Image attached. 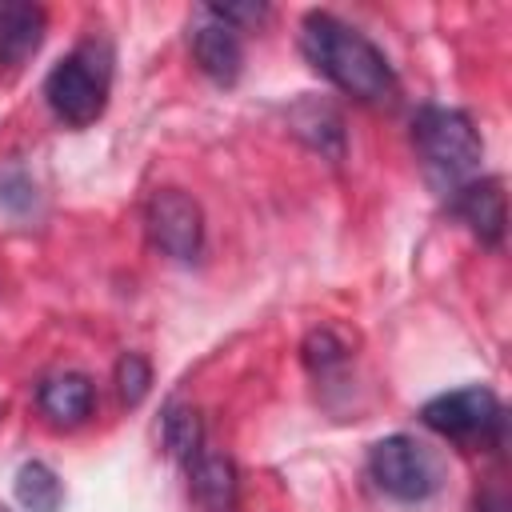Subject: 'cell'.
Wrapping results in <instances>:
<instances>
[{
    "mask_svg": "<svg viewBox=\"0 0 512 512\" xmlns=\"http://www.w3.org/2000/svg\"><path fill=\"white\" fill-rule=\"evenodd\" d=\"M16 500L28 512H60L64 508V484L44 460H28L16 472Z\"/></svg>",
    "mask_w": 512,
    "mask_h": 512,
    "instance_id": "5bb4252c",
    "label": "cell"
},
{
    "mask_svg": "<svg viewBox=\"0 0 512 512\" xmlns=\"http://www.w3.org/2000/svg\"><path fill=\"white\" fill-rule=\"evenodd\" d=\"M424 428H432L436 436L468 448V452H500L508 440V412L500 404V396L484 384H468V388H452L432 396L420 408Z\"/></svg>",
    "mask_w": 512,
    "mask_h": 512,
    "instance_id": "277c9868",
    "label": "cell"
},
{
    "mask_svg": "<svg viewBox=\"0 0 512 512\" xmlns=\"http://www.w3.org/2000/svg\"><path fill=\"white\" fill-rule=\"evenodd\" d=\"M92 404H96V388L84 372H52L36 388V408L60 428L84 424L92 416Z\"/></svg>",
    "mask_w": 512,
    "mask_h": 512,
    "instance_id": "30bf717a",
    "label": "cell"
},
{
    "mask_svg": "<svg viewBox=\"0 0 512 512\" xmlns=\"http://www.w3.org/2000/svg\"><path fill=\"white\" fill-rule=\"evenodd\" d=\"M448 208L460 224H468V232L480 244L496 248L504 240L508 212H504V180L500 176H476L472 184H464L460 192L448 196Z\"/></svg>",
    "mask_w": 512,
    "mask_h": 512,
    "instance_id": "ba28073f",
    "label": "cell"
},
{
    "mask_svg": "<svg viewBox=\"0 0 512 512\" xmlns=\"http://www.w3.org/2000/svg\"><path fill=\"white\" fill-rule=\"evenodd\" d=\"M368 476L384 496L420 504L440 488V460L424 440L396 432L368 448Z\"/></svg>",
    "mask_w": 512,
    "mask_h": 512,
    "instance_id": "5b68a950",
    "label": "cell"
},
{
    "mask_svg": "<svg viewBox=\"0 0 512 512\" xmlns=\"http://www.w3.org/2000/svg\"><path fill=\"white\" fill-rule=\"evenodd\" d=\"M300 52L304 60L356 104H392L396 72L388 56L352 24L332 12H308L300 20Z\"/></svg>",
    "mask_w": 512,
    "mask_h": 512,
    "instance_id": "6da1fadb",
    "label": "cell"
},
{
    "mask_svg": "<svg viewBox=\"0 0 512 512\" xmlns=\"http://www.w3.org/2000/svg\"><path fill=\"white\" fill-rule=\"evenodd\" d=\"M188 44H192V60L200 64V72L220 84L232 88L244 72V40L232 24H224L208 4L196 8V20L188 28Z\"/></svg>",
    "mask_w": 512,
    "mask_h": 512,
    "instance_id": "52a82bcc",
    "label": "cell"
},
{
    "mask_svg": "<svg viewBox=\"0 0 512 512\" xmlns=\"http://www.w3.org/2000/svg\"><path fill=\"white\" fill-rule=\"evenodd\" d=\"M152 388V364L140 352H124L116 360V396L124 408H136Z\"/></svg>",
    "mask_w": 512,
    "mask_h": 512,
    "instance_id": "9a60e30c",
    "label": "cell"
},
{
    "mask_svg": "<svg viewBox=\"0 0 512 512\" xmlns=\"http://www.w3.org/2000/svg\"><path fill=\"white\" fill-rule=\"evenodd\" d=\"M36 204V184L28 180L24 168H4L0 172V208L12 216H28Z\"/></svg>",
    "mask_w": 512,
    "mask_h": 512,
    "instance_id": "e0dca14e",
    "label": "cell"
},
{
    "mask_svg": "<svg viewBox=\"0 0 512 512\" xmlns=\"http://www.w3.org/2000/svg\"><path fill=\"white\" fill-rule=\"evenodd\" d=\"M184 472H188V488L200 512H240V476L224 452L204 448L196 460L184 464Z\"/></svg>",
    "mask_w": 512,
    "mask_h": 512,
    "instance_id": "9c48e42d",
    "label": "cell"
},
{
    "mask_svg": "<svg viewBox=\"0 0 512 512\" xmlns=\"http://www.w3.org/2000/svg\"><path fill=\"white\" fill-rule=\"evenodd\" d=\"M292 128L328 160H340L344 156V120L336 116V108L320 104V100H304L292 108Z\"/></svg>",
    "mask_w": 512,
    "mask_h": 512,
    "instance_id": "7c38bea8",
    "label": "cell"
},
{
    "mask_svg": "<svg viewBox=\"0 0 512 512\" xmlns=\"http://www.w3.org/2000/svg\"><path fill=\"white\" fill-rule=\"evenodd\" d=\"M412 144H416V156H420L428 184L440 196H452L480 176L484 140H480V132L464 108L424 104L412 116Z\"/></svg>",
    "mask_w": 512,
    "mask_h": 512,
    "instance_id": "7a4b0ae2",
    "label": "cell"
},
{
    "mask_svg": "<svg viewBox=\"0 0 512 512\" xmlns=\"http://www.w3.org/2000/svg\"><path fill=\"white\" fill-rule=\"evenodd\" d=\"M224 24H232L236 32H244V28H256V24H264L268 20V4H208Z\"/></svg>",
    "mask_w": 512,
    "mask_h": 512,
    "instance_id": "ac0fdd59",
    "label": "cell"
},
{
    "mask_svg": "<svg viewBox=\"0 0 512 512\" xmlns=\"http://www.w3.org/2000/svg\"><path fill=\"white\" fill-rule=\"evenodd\" d=\"M160 436H164V448L172 460L188 464L204 452V420L192 404L184 400H168L164 404V416H160Z\"/></svg>",
    "mask_w": 512,
    "mask_h": 512,
    "instance_id": "4fadbf2b",
    "label": "cell"
},
{
    "mask_svg": "<svg viewBox=\"0 0 512 512\" xmlns=\"http://www.w3.org/2000/svg\"><path fill=\"white\" fill-rule=\"evenodd\" d=\"M48 16L40 4H20V0H0V64L16 68L24 64L40 40H44Z\"/></svg>",
    "mask_w": 512,
    "mask_h": 512,
    "instance_id": "8fae6325",
    "label": "cell"
},
{
    "mask_svg": "<svg viewBox=\"0 0 512 512\" xmlns=\"http://www.w3.org/2000/svg\"><path fill=\"white\" fill-rule=\"evenodd\" d=\"M144 224H148L152 244L168 260H176V264L200 260V252H204V212L188 192H180V188L152 192Z\"/></svg>",
    "mask_w": 512,
    "mask_h": 512,
    "instance_id": "8992f818",
    "label": "cell"
},
{
    "mask_svg": "<svg viewBox=\"0 0 512 512\" xmlns=\"http://www.w3.org/2000/svg\"><path fill=\"white\" fill-rule=\"evenodd\" d=\"M112 44L104 36L80 40L48 76H44V100L52 116L68 128H88L104 116L112 96Z\"/></svg>",
    "mask_w": 512,
    "mask_h": 512,
    "instance_id": "3957f363",
    "label": "cell"
},
{
    "mask_svg": "<svg viewBox=\"0 0 512 512\" xmlns=\"http://www.w3.org/2000/svg\"><path fill=\"white\" fill-rule=\"evenodd\" d=\"M0 512H12V508H4V504H0Z\"/></svg>",
    "mask_w": 512,
    "mask_h": 512,
    "instance_id": "ffe728a7",
    "label": "cell"
},
{
    "mask_svg": "<svg viewBox=\"0 0 512 512\" xmlns=\"http://www.w3.org/2000/svg\"><path fill=\"white\" fill-rule=\"evenodd\" d=\"M476 512H508V504H504V492H484L480 500H476Z\"/></svg>",
    "mask_w": 512,
    "mask_h": 512,
    "instance_id": "d6986e66",
    "label": "cell"
},
{
    "mask_svg": "<svg viewBox=\"0 0 512 512\" xmlns=\"http://www.w3.org/2000/svg\"><path fill=\"white\" fill-rule=\"evenodd\" d=\"M300 352H304V364H308L316 376H324V372H332V368H340V364L348 360V348H344V340H340L332 328L308 332Z\"/></svg>",
    "mask_w": 512,
    "mask_h": 512,
    "instance_id": "2e32d148",
    "label": "cell"
}]
</instances>
